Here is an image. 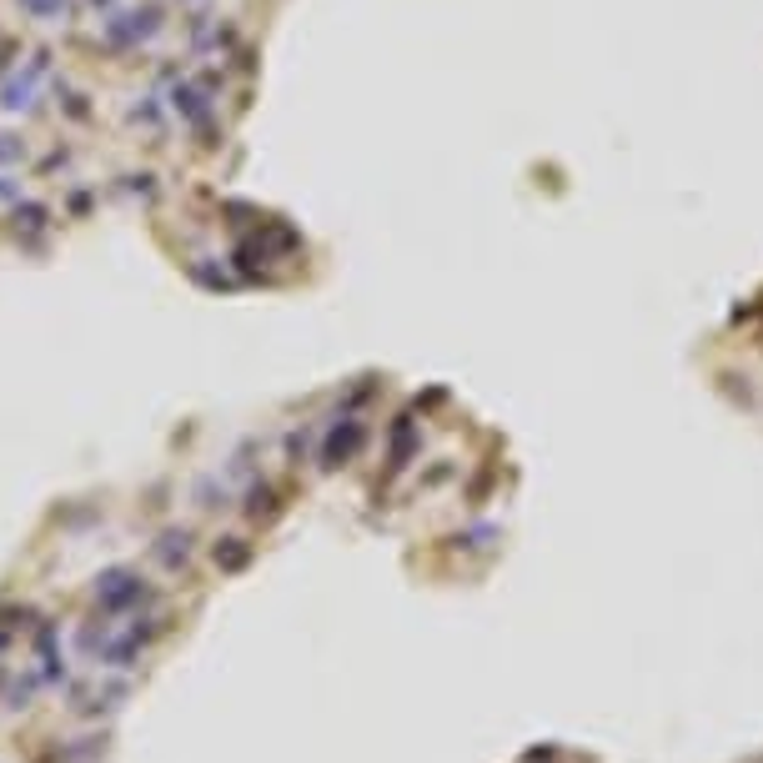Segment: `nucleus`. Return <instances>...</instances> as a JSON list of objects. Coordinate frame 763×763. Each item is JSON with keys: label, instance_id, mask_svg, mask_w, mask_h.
<instances>
[{"label": "nucleus", "instance_id": "39448f33", "mask_svg": "<svg viewBox=\"0 0 763 763\" xmlns=\"http://www.w3.org/2000/svg\"><path fill=\"white\" fill-rule=\"evenodd\" d=\"M246 512H252V518H271V512H277V493H271V487H252Z\"/></svg>", "mask_w": 763, "mask_h": 763}, {"label": "nucleus", "instance_id": "f03ea898", "mask_svg": "<svg viewBox=\"0 0 763 763\" xmlns=\"http://www.w3.org/2000/svg\"><path fill=\"white\" fill-rule=\"evenodd\" d=\"M156 558H161L166 568H181V562L191 558V533H186V527H171V533H161V543H156Z\"/></svg>", "mask_w": 763, "mask_h": 763}, {"label": "nucleus", "instance_id": "20e7f679", "mask_svg": "<svg viewBox=\"0 0 763 763\" xmlns=\"http://www.w3.org/2000/svg\"><path fill=\"white\" fill-rule=\"evenodd\" d=\"M246 558H252V547H246L242 537H221L217 543V568L236 572V568H246Z\"/></svg>", "mask_w": 763, "mask_h": 763}, {"label": "nucleus", "instance_id": "423d86ee", "mask_svg": "<svg viewBox=\"0 0 763 763\" xmlns=\"http://www.w3.org/2000/svg\"><path fill=\"white\" fill-rule=\"evenodd\" d=\"M527 763H553V749H547V743H543V749H533V753H527Z\"/></svg>", "mask_w": 763, "mask_h": 763}, {"label": "nucleus", "instance_id": "7ed1b4c3", "mask_svg": "<svg viewBox=\"0 0 763 763\" xmlns=\"http://www.w3.org/2000/svg\"><path fill=\"white\" fill-rule=\"evenodd\" d=\"M356 442H362V427H356V422H347V433L337 427V433L327 437V452H321V462H327V467H337L342 458H352V452H356Z\"/></svg>", "mask_w": 763, "mask_h": 763}, {"label": "nucleus", "instance_id": "f257e3e1", "mask_svg": "<svg viewBox=\"0 0 763 763\" xmlns=\"http://www.w3.org/2000/svg\"><path fill=\"white\" fill-rule=\"evenodd\" d=\"M96 598H101L106 613H126V608H136V603L146 598V583H141L131 568H111V572L96 578Z\"/></svg>", "mask_w": 763, "mask_h": 763}]
</instances>
